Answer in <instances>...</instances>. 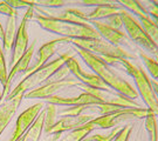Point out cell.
Segmentation results:
<instances>
[{"mask_svg": "<svg viewBox=\"0 0 158 141\" xmlns=\"http://www.w3.org/2000/svg\"><path fill=\"white\" fill-rule=\"evenodd\" d=\"M77 53L82 58V60L85 62V65L88 67H90L91 71H94V73L97 77H100L102 81L107 85L109 88H113L114 90L128 96L132 100H136L139 96L135 87L130 84L129 81L123 79L111 65L107 64L100 56L95 55L90 52L79 50V48H77Z\"/></svg>", "mask_w": 158, "mask_h": 141, "instance_id": "cell-1", "label": "cell"}, {"mask_svg": "<svg viewBox=\"0 0 158 141\" xmlns=\"http://www.w3.org/2000/svg\"><path fill=\"white\" fill-rule=\"evenodd\" d=\"M72 56H74L73 51L64 52L62 55L56 58L55 60H53L51 62H47L46 65H44L42 67H40L39 69H36V71H34L32 73H29L28 75H26V78L20 84H18L17 87L14 90H12L5 96L6 100H11V99H13L14 96L19 95V94L25 95L26 93H28L31 90H35L36 87H39V86L44 85L45 82H47L52 75L56 73V71L59 68L64 66L66 61L69 58H72Z\"/></svg>", "mask_w": 158, "mask_h": 141, "instance_id": "cell-2", "label": "cell"}, {"mask_svg": "<svg viewBox=\"0 0 158 141\" xmlns=\"http://www.w3.org/2000/svg\"><path fill=\"white\" fill-rule=\"evenodd\" d=\"M33 18L38 21L41 28H44L47 32L59 34V35H61V38H68V39L102 38L100 33L91 25H80V24L62 21V20L41 15L39 13L34 14Z\"/></svg>", "mask_w": 158, "mask_h": 141, "instance_id": "cell-3", "label": "cell"}, {"mask_svg": "<svg viewBox=\"0 0 158 141\" xmlns=\"http://www.w3.org/2000/svg\"><path fill=\"white\" fill-rule=\"evenodd\" d=\"M76 48L90 52L100 56L109 65L119 64L122 59H135L136 55L131 52L124 50L122 46H114L102 38L96 39H69Z\"/></svg>", "mask_w": 158, "mask_h": 141, "instance_id": "cell-4", "label": "cell"}, {"mask_svg": "<svg viewBox=\"0 0 158 141\" xmlns=\"http://www.w3.org/2000/svg\"><path fill=\"white\" fill-rule=\"evenodd\" d=\"M119 64L124 67L127 73L134 79L136 84V90L138 92V95L142 96L144 104L147 105V108L151 109L156 118H158V99L153 90L151 80L145 73V71L141 66H137L128 59H122Z\"/></svg>", "mask_w": 158, "mask_h": 141, "instance_id": "cell-5", "label": "cell"}, {"mask_svg": "<svg viewBox=\"0 0 158 141\" xmlns=\"http://www.w3.org/2000/svg\"><path fill=\"white\" fill-rule=\"evenodd\" d=\"M148 113L149 108H122L110 114L97 117L94 120L89 121L88 124L94 130H110L114 127H117L121 122L129 119H145Z\"/></svg>", "mask_w": 158, "mask_h": 141, "instance_id": "cell-6", "label": "cell"}, {"mask_svg": "<svg viewBox=\"0 0 158 141\" xmlns=\"http://www.w3.org/2000/svg\"><path fill=\"white\" fill-rule=\"evenodd\" d=\"M121 17L123 20V27L125 28V32L130 37V39L134 42H136L137 45L143 47L147 52L155 54L158 51V48L153 44L151 38L148 35V33L139 24V21H137L134 18V15L124 8L121 12Z\"/></svg>", "mask_w": 158, "mask_h": 141, "instance_id": "cell-7", "label": "cell"}, {"mask_svg": "<svg viewBox=\"0 0 158 141\" xmlns=\"http://www.w3.org/2000/svg\"><path fill=\"white\" fill-rule=\"evenodd\" d=\"M77 87L81 88L83 92H87L91 94L93 96H95L97 100H100L101 102L106 104V105H110V106H117V107L122 108H141V104L132 100L128 96L121 94L116 90H111V88H93L89 86H85V85L81 84L80 82L77 85Z\"/></svg>", "mask_w": 158, "mask_h": 141, "instance_id": "cell-8", "label": "cell"}, {"mask_svg": "<svg viewBox=\"0 0 158 141\" xmlns=\"http://www.w3.org/2000/svg\"><path fill=\"white\" fill-rule=\"evenodd\" d=\"M34 14H35L34 7L27 8L26 13L23 14L21 23L18 27L15 39H14V45H13V50H12V65H14L28 48V23L33 19Z\"/></svg>", "mask_w": 158, "mask_h": 141, "instance_id": "cell-9", "label": "cell"}, {"mask_svg": "<svg viewBox=\"0 0 158 141\" xmlns=\"http://www.w3.org/2000/svg\"><path fill=\"white\" fill-rule=\"evenodd\" d=\"M34 11H36L41 15L57 19V20H62V21L80 24V25H91V21L87 18V14L85 12H82L79 8H75V7L64 8L61 11H55V10H49V8H45V7L35 5Z\"/></svg>", "mask_w": 158, "mask_h": 141, "instance_id": "cell-10", "label": "cell"}, {"mask_svg": "<svg viewBox=\"0 0 158 141\" xmlns=\"http://www.w3.org/2000/svg\"><path fill=\"white\" fill-rule=\"evenodd\" d=\"M44 106H45L44 102H38V104H34L33 106L28 107L27 109H25L18 117L13 134L7 141H18L19 139H21L25 135V133L28 130L29 127L33 125V122L41 113V111L44 109Z\"/></svg>", "mask_w": 158, "mask_h": 141, "instance_id": "cell-11", "label": "cell"}, {"mask_svg": "<svg viewBox=\"0 0 158 141\" xmlns=\"http://www.w3.org/2000/svg\"><path fill=\"white\" fill-rule=\"evenodd\" d=\"M79 84V81L75 79H63L60 81L46 82V84L36 87L35 90L26 93L25 98H27V99H48L51 96L56 95L59 92L67 90L69 87H73V86L77 87Z\"/></svg>", "mask_w": 158, "mask_h": 141, "instance_id": "cell-12", "label": "cell"}, {"mask_svg": "<svg viewBox=\"0 0 158 141\" xmlns=\"http://www.w3.org/2000/svg\"><path fill=\"white\" fill-rule=\"evenodd\" d=\"M66 66L69 69V72L73 74L74 77L77 79L79 82L85 85V86H89L93 88H109L107 85L104 84L100 77H97L95 73H89V72H85L82 69L80 62L77 61V59L75 56L69 58L67 61H66Z\"/></svg>", "mask_w": 158, "mask_h": 141, "instance_id": "cell-13", "label": "cell"}, {"mask_svg": "<svg viewBox=\"0 0 158 141\" xmlns=\"http://www.w3.org/2000/svg\"><path fill=\"white\" fill-rule=\"evenodd\" d=\"M64 44H70V40L68 38H57V39L51 40V41L44 44L38 51L36 61L34 62L32 66H29L27 72H26V75H28L29 73H32L34 71L39 69L40 67H42L44 65H46L47 61L55 54V52L59 50V47L64 45Z\"/></svg>", "mask_w": 158, "mask_h": 141, "instance_id": "cell-14", "label": "cell"}, {"mask_svg": "<svg viewBox=\"0 0 158 141\" xmlns=\"http://www.w3.org/2000/svg\"><path fill=\"white\" fill-rule=\"evenodd\" d=\"M95 118V115H91V114H80L76 117H66V118H62L61 120L56 121L46 133L47 134H55V133L62 134L64 132L77 130L80 127L85 126V124H88L89 121L94 120Z\"/></svg>", "mask_w": 158, "mask_h": 141, "instance_id": "cell-15", "label": "cell"}, {"mask_svg": "<svg viewBox=\"0 0 158 141\" xmlns=\"http://www.w3.org/2000/svg\"><path fill=\"white\" fill-rule=\"evenodd\" d=\"M48 104L55 105V106H68V107H75V106H89V105H101L103 102L97 100L95 96L87 93V92H82L81 94L76 96H62L56 95L51 96L48 99H46Z\"/></svg>", "mask_w": 158, "mask_h": 141, "instance_id": "cell-16", "label": "cell"}, {"mask_svg": "<svg viewBox=\"0 0 158 141\" xmlns=\"http://www.w3.org/2000/svg\"><path fill=\"white\" fill-rule=\"evenodd\" d=\"M35 42H36V40H34L33 42L28 46V48H27V51L25 52V54L12 66V69L10 71L8 78H7L6 85L4 86V90H2L4 96H6L10 93L12 82H13V80H14V78L17 77L18 74L26 73L27 72V69L29 67V64H31V60H32V56H33L34 51H35Z\"/></svg>", "mask_w": 158, "mask_h": 141, "instance_id": "cell-17", "label": "cell"}, {"mask_svg": "<svg viewBox=\"0 0 158 141\" xmlns=\"http://www.w3.org/2000/svg\"><path fill=\"white\" fill-rule=\"evenodd\" d=\"M91 26L100 33L102 39H104L106 41H108L109 44H111L114 46H121L122 44H125L128 41L127 33H124L122 29H115V28L110 27L104 21L93 20Z\"/></svg>", "mask_w": 158, "mask_h": 141, "instance_id": "cell-18", "label": "cell"}, {"mask_svg": "<svg viewBox=\"0 0 158 141\" xmlns=\"http://www.w3.org/2000/svg\"><path fill=\"white\" fill-rule=\"evenodd\" d=\"M23 94L14 96L11 100H6L1 106H0V135L4 133L6 127L11 122L14 114L17 113L18 108L21 104V100L23 99Z\"/></svg>", "mask_w": 158, "mask_h": 141, "instance_id": "cell-19", "label": "cell"}, {"mask_svg": "<svg viewBox=\"0 0 158 141\" xmlns=\"http://www.w3.org/2000/svg\"><path fill=\"white\" fill-rule=\"evenodd\" d=\"M123 11V7L121 5H117L111 1H107L106 4L101 6H97L94 11L87 14V18L93 21V20H100L102 19H108L109 17H113L116 14H121V12Z\"/></svg>", "mask_w": 158, "mask_h": 141, "instance_id": "cell-20", "label": "cell"}, {"mask_svg": "<svg viewBox=\"0 0 158 141\" xmlns=\"http://www.w3.org/2000/svg\"><path fill=\"white\" fill-rule=\"evenodd\" d=\"M4 38H2V51L6 54H10L13 50L14 39L17 34V17H10L6 21V27L4 28Z\"/></svg>", "mask_w": 158, "mask_h": 141, "instance_id": "cell-21", "label": "cell"}, {"mask_svg": "<svg viewBox=\"0 0 158 141\" xmlns=\"http://www.w3.org/2000/svg\"><path fill=\"white\" fill-rule=\"evenodd\" d=\"M45 115L46 109L44 108L41 113L38 115V118L35 119L33 125L28 128V130L25 133L21 141H40L41 134L44 132V125H45Z\"/></svg>", "mask_w": 158, "mask_h": 141, "instance_id": "cell-22", "label": "cell"}, {"mask_svg": "<svg viewBox=\"0 0 158 141\" xmlns=\"http://www.w3.org/2000/svg\"><path fill=\"white\" fill-rule=\"evenodd\" d=\"M119 5L128 12L134 13V14L138 15L139 18H144L149 15L145 7L142 5L139 1H136V0H122V1H119Z\"/></svg>", "mask_w": 158, "mask_h": 141, "instance_id": "cell-23", "label": "cell"}, {"mask_svg": "<svg viewBox=\"0 0 158 141\" xmlns=\"http://www.w3.org/2000/svg\"><path fill=\"white\" fill-rule=\"evenodd\" d=\"M91 130H94V128L89 124H85V126L80 127L77 130H70L68 134H66L62 138H60L59 141H81L83 138L89 135V133H90Z\"/></svg>", "mask_w": 158, "mask_h": 141, "instance_id": "cell-24", "label": "cell"}, {"mask_svg": "<svg viewBox=\"0 0 158 141\" xmlns=\"http://www.w3.org/2000/svg\"><path fill=\"white\" fill-rule=\"evenodd\" d=\"M141 25L143 26V28L145 29V32L148 33V35L151 38V40L153 41V44L156 45V47L158 48V26L156 25V23L153 21L150 15L144 18H141Z\"/></svg>", "mask_w": 158, "mask_h": 141, "instance_id": "cell-25", "label": "cell"}, {"mask_svg": "<svg viewBox=\"0 0 158 141\" xmlns=\"http://www.w3.org/2000/svg\"><path fill=\"white\" fill-rule=\"evenodd\" d=\"M145 128L149 133L150 141H158V127L157 118L151 109H149L147 118H145Z\"/></svg>", "mask_w": 158, "mask_h": 141, "instance_id": "cell-26", "label": "cell"}, {"mask_svg": "<svg viewBox=\"0 0 158 141\" xmlns=\"http://www.w3.org/2000/svg\"><path fill=\"white\" fill-rule=\"evenodd\" d=\"M139 56H141L142 61L144 64V66L150 72L151 77L153 80H158V61L156 59H153L150 56V54H147L144 52H139Z\"/></svg>", "mask_w": 158, "mask_h": 141, "instance_id": "cell-27", "label": "cell"}, {"mask_svg": "<svg viewBox=\"0 0 158 141\" xmlns=\"http://www.w3.org/2000/svg\"><path fill=\"white\" fill-rule=\"evenodd\" d=\"M122 130V127H114L113 130H110L108 134H94V135H87L81 141H113L115 136L118 134V132Z\"/></svg>", "mask_w": 158, "mask_h": 141, "instance_id": "cell-28", "label": "cell"}, {"mask_svg": "<svg viewBox=\"0 0 158 141\" xmlns=\"http://www.w3.org/2000/svg\"><path fill=\"white\" fill-rule=\"evenodd\" d=\"M45 109H46V115H45V125H44V132L46 133L53 125L56 122L55 121V118H56V106L49 104Z\"/></svg>", "mask_w": 158, "mask_h": 141, "instance_id": "cell-29", "label": "cell"}, {"mask_svg": "<svg viewBox=\"0 0 158 141\" xmlns=\"http://www.w3.org/2000/svg\"><path fill=\"white\" fill-rule=\"evenodd\" d=\"M6 1L17 11L18 8H29L36 5V1H28V0H6Z\"/></svg>", "mask_w": 158, "mask_h": 141, "instance_id": "cell-30", "label": "cell"}, {"mask_svg": "<svg viewBox=\"0 0 158 141\" xmlns=\"http://www.w3.org/2000/svg\"><path fill=\"white\" fill-rule=\"evenodd\" d=\"M8 78V73H7V68H6V59H5V53L1 50L0 51V82L2 86L6 85Z\"/></svg>", "mask_w": 158, "mask_h": 141, "instance_id": "cell-31", "label": "cell"}, {"mask_svg": "<svg viewBox=\"0 0 158 141\" xmlns=\"http://www.w3.org/2000/svg\"><path fill=\"white\" fill-rule=\"evenodd\" d=\"M0 14H4L6 17H17L18 11L14 10L12 6L7 4L6 0H0Z\"/></svg>", "mask_w": 158, "mask_h": 141, "instance_id": "cell-32", "label": "cell"}, {"mask_svg": "<svg viewBox=\"0 0 158 141\" xmlns=\"http://www.w3.org/2000/svg\"><path fill=\"white\" fill-rule=\"evenodd\" d=\"M132 132V126L131 125H127L124 127H122V130L118 132V134L115 136L113 141H128L129 136Z\"/></svg>", "mask_w": 158, "mask_h": 141, "instance_id": "cell-33", "label": "cell"}, {"mask_svg": "<svg viewBox=\"0 0 158 141\" xmlns=\"http://www.w3.org/2000/svg\"><path fill=\"white\" fill-rule=\"evenodd\" d=\"M110 27L115 28V29H122L123 27V20H122V17L121 14H116V15H113V17H109L107 19V23Z\"/></svg>", "mask_w": 158, "mask_h": 141, "instance_id": "cell-34", "label": "cell"}, {"mask_svg": "<svg viewBox=\"0 0 158 141\" xmlns=\"http://www.w3.org/2000/svg\"><path fill=\"white\" fill-rule=\"evenodd\" d=\"M36 5L41 6V7H45V8H48V7H61V6L66 5V1L63 0H42V1H36Z\"/></svg>", "mask_w": 158, "mask_h": 141, "instance_id": "cell-35", "label": "cell"}, {"mask_svg": "<svg viewBox=\"0 0 158 141\" xmlns=\"http://www.w3.org/2000/svg\"><path fill=\"white\" fill-rule=\"evenodd\" d=\"M83 5L85 6H101L103 4H106L107 1H102V0H83V1H81Z\"/></svg>", "mask_w": 158, "mask_h": 141, "instance_id": "cell-36", "label": "cell"}, {"mask_svg": "<svg viewBox=\"0 0 158 141\" xmlns=\"http://www.w3.org/2000/svg\"><path fill=\"white\" fill-rule=\"evenodd\" d=\"M62 136V134H59V133H55V134H51L47 139H45L44 141H59L60 138Z\"/></svg>", "mask_w": 158, "mask_h": 141, "instance_id": "cell-37", "label": "cell"}, {"mask_svg": "<svg viewBox=\"0 0 158 141\" xmlns=\"http://www.w3.org/2000/svg\"><path fill=\"white\" fill-rule=\"evenodd\" d=\"M151 84H152L153 90H155V93H156L157 99H158V81L157 80H151Z\"/></svg>", "mask_w": 158, "mask_h": 141, "instance_id": "cell-38", "label": "cell"}, {"mask_svg": "<svg viewBox=\"0 0 158 141\" xmlns=\"http://www.w3.org/2000/svg\"><path fill=\"white\" fill-rule=\"evenodd\" d=\"M4 26H2V24H1V21H0V39H2L4 38Z\"/></svg>", "mask_w": 158, "mask_h": 141, "instance_id": "cell-39", "label": "cell"}, {"mask_svg": "<svg viewBox=\"0 0 158 141\" xmlns=\"http://www.w3.org/2000/svg\"><path fill=\"white\" fill-rule=\"evenodd\" d=\"M4 98V94H2V90H0V104H1V100Z\"/></svg>", "mask_w": 158, "mask_h": 141, "instance_id": "cell-40", "label": "cell"}, {"mask_svg": "<svg viewBox=\"0 0 158 141\" xmlns=\"http://www.w3.org/2000/svg\"><path fill=\"white\" fill-rule=\"evenodd\" d=\"M1 50H2V47H1V45H0V51H1Z\"/></svg>", "mask_w": 158, "mask_h": 141, "instance_id": "cell-41", "label": "cell"}, {"mask_svg": "<svg viewBox=\"0 0 158 141\" xmlns=\"http://www.w3.org/2000/svg\"><path fill=\"white\" fill-rule=\"evenodd\" d=\"M155 23H156V21H155ZM156 25H157V26H158V23H156Z\"/></svg>", "mask_w": 158, "mask_h": 141, "instance_id": "cell-42", "label": "cell"}]
</instances>
